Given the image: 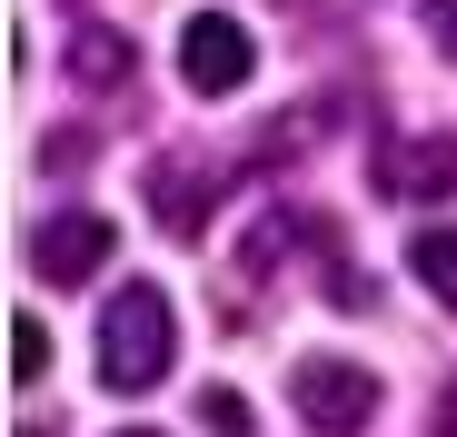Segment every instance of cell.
Instances as JSON below:
<instances>
[{
	"instance_id": "obj_3",
	"label": "cell",
	"mask_w": 457,
	"mask_h": 437,
	"mask_svg": "<svg viewBox=\"0 0 457 437\" xmlns=\"http://www.w3.org/2000/svg\"><path fill=\"white\" fill-rule=\"evenodd\" d=\"M100 268H110V218H100V209H50L40 229H30V278L80 288V278H100Z\"/></svg>"
},
{
	"instance_id": "obj_6",
	"label": "cell",
	"mask_w": 457,
	"mask_h": 437,
	"mask_svg": "<svg viewBox=\"0 0 457 437\" xmlns=\"http://www.w3.org/2000/svg\"><path fill=\"white\" fill-rule=\"evenodd\" d=\"M457 189V139H388L378 150V199H447Z\"/></svg>"
},
{
	"instance_id": "obj_2",
	"label": "cell",
	"mask_w": 457,
	"mask_h": 437,
	"mask_svg": "<svg viewBox=\"0 0 457 437\" xmlns=\"http://www.w3.org/2000/svg\"><path fill=\"white\" fill-rule=\"evenodd\" d=\"M288 398H298V417H309L319 437H358V427L378 417V378L348 368V358H298Z\"/></svg>"
},
{
	"instance_id": "obj_5",
	"label": "cell",
	"mask_w": 457,
	"mask_h": 437,
	"mask_svg": "<svg viewBox=\"0 0 457 437\" xmlns=\"http://www.w3.org/2000/svg\"><path fill=\"white\" fill-rule=\"evenodd\" d=\"M209 209H219V169L209 160H149V218H160L170 239H199L209 229Z\"/></svg>"
},
{
	"instance_id": "obj_10",
	"label": "cell",
	"mask_w": 457,
	"mask_h": 437,
	"mask_svg": "<svg viewBox=\"0 0 457 437\" xmlns=\"http://www.w3.org/2000/svg\"><path fill=\"white\" fill-rule=\"evenodd\" d=\"M199 417H209L219 437H249V398H239V388H209V398H199Z\"/></svg>"
},
{
	"instance_id": "obj_11",
	"label": "cell",
	"mask_w": 457,
	"mask_h": 437,
	"mask_svg": "<svg viewBox=\"0 0 457 437\" xmlns=\"http://www.w3.org/2000/svg\"><path fill=\"white\" fill-rule=\"evenodd\" d=\"M328 309H368V278H358V268H348V259H338V268H328Z\"/></svg>"
},
{
	"instance_id": "obj_4",
	"label": "cell",
	"mask_w": 457,
	"mask_h": 437,
	"mask_svg": "<svg viewBox=\"0 0 457 437\" xmlns=\"http://www.w3.org/2000/svg\"><path fill=\"white\" fill-rule=\"evenodd\" d=\"M249 70H259V50H249V30L228 21V11H199V21L179 30V80H189L199 100H228Z\"/></svg>"
},
{
	"instance_id": "obj_1",
	"label": "cell",
	"mask_w": 457,
	"mask_h": 437,
	"mask_svg": "<svg viewBox=\"0 0 457 437\" xmlns=\"http://www.w3.org/2000/svg\"><path fill=\"white\" fill-rule=\"evenodd\" d=\"M170 348H179L170 288L120 278V288H110V309H100V388H120V398H149V388L170 378Z\"/></svg>"
},
{
	"instance_id": "obj_12",
	"label": "cell",
	"mask_w": 457,
	"mask_h": 437,
	"mask_svg": "<svg viewBox=\"0 0 457 437\" xmlns=\"http://www.w3.org/2000/svg\"><path fill=\"white\" fill-rule=\"evenodd\" d=\"M418 21H428V40H437V50L457 60V0H428V11H418Z\"/></svg>"
},
{
	"instance_id": "obj_13",
	"label": "cell",
	"mask_w": 457,
	"mask_h": 437,
	"mask_svg": "<svg viewBox=\"0 0 457 437\" xmlns=\"http://www.w3.org/2000/svg\"><path fill=\"white\" fill-rule=\"evenodd\" d=\"M428 437H457V388L437 398V417H428Z\"/></svg>"
},
{
	"instance_id": "obj_9",
	"label": "cell",
	"mask_w": 457,
	"mask_h": 437,
	"mask_svg": "<svg viewBox=\"0 0 457 437\" xmlns=\"http://www.w3.org/2000/svg\"><path fill=\"white\" fill-rule=\"evenodd\" d=\"M40 368H50V328H40V318H11V378L30 388Z\"/></svg>"
},
{
	"instance_id": "obj_15",
	"label": "cell",
	"mask_w": 457,
	"mask_h": 437,
	"mask_svg": "<svg viewBox=\"0 0 457 437\" xmlns=\"http://www.w3.org/2000/svg\"><path fill=\"white\" fill-rule=\"evenodd\" d=\"M21 437H50V427H21Z\"/></svg>"
},
{
	"instance_id": "obj_14",
	"label": "cell",
	"mask_w": 457,
	"mask_h": 437,
	"mask_svg": "<svg viewBox=\"0 0 457 437\" xmlns=\"http://www.w3.org/2000/svg\"><path fill=\"white\" fill-rule=\"evenodd\" d=\"M120 437H160V427H120Z\"/></svg>"
},
{
	"instance_id": "obj_7",
	"label": "cell",
	"mask_w": 457,
	"mask_h": 437,
	"mask_svg": "<svg viewBox=\"0 0 457 437\" xmlns=\"http://www.w3.org/2000/svg\"><path fill=\"white\" fill-rule=\"evenodd\" d=\"M70 80H80V90H120L129 80V40L120 30H80V40H70Z\"/></svg>"
},
{
	"instance_id": "obj_8",
	"label": "cell",
	"mask_w": 457,
	"mask_h": 437,
	"mask_svg": "<svg viewBox=\"0 0 457 437\" xmlns=\"http://www.w3.org/2000/svg\"><path fill=\"white\" fill-rule=\"evenodd\" d=\"M408 268L437 288V309L457 318V229H418V239H408Z\"/></svg>"
}]
</instances>
